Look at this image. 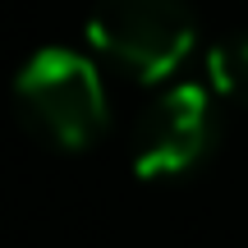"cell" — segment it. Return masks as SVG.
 I'll list each match as a JSON object with an SVG mask.
<instances>
[{
  "mask_svg": "<svg viewBox=\"0 0 248 248\" xmlns=\"http://www.w3.org/2000/svg\"><path fill=\"white\" fill-rule=\"evenodd\" d=\"M88 42L129 78L156 83L193 51L198 14L188 0H97L88 14Z\"/></svg>",
  "mask_w": 248,
  "mask_h": 248,
  "instance_id": "2",
  "label": "cell"
},
{
  "mask_svg": "<svg viewBox=\"0 0 248 248\" xmlns=\"http://www.w3.org/2000/svg\"><path fill=\"white\" fill-rule=\"evenodd\" d=\"M207 78L221 92L225 101H239L248 106V28L244 32H230L207 51Z\"/></svg>",
  "mask_w": 248,
  "mask_h": 248,
  "instance_id": "4",
  "label": "cell"
},
{
  "mask_svg": "<svg viewBox=\"0 0 248 248\" xmlns=\"http://www.w3.org/2000/svg\"><path fill=\"white\" fill-rule=\"evenodd\" d=\"M221 115L207 88L175 83L156 92L133 120V170L142 179H175L216 147Z\"/></svg>",
  "mask_w": 248,
  "mask_h": 248,
  "instance_id": "3",
  "label": "cell"
},
{
  "mask_svg": "<svg viewBox=\"0 0 248 248\" xmlns=\"http://www.w3.org/2000/svg\"><path fill=\"white\" fill-rule=\"evenodd\" d=\"M14 110L51 147H88L110 120L97 64L69 46H42L18 64Z\"/></svg>",
  "mask_w": 248,
  "mask_h": 248,
  "instance_id": "1",
  "label": "cell"
}]
</instances>
